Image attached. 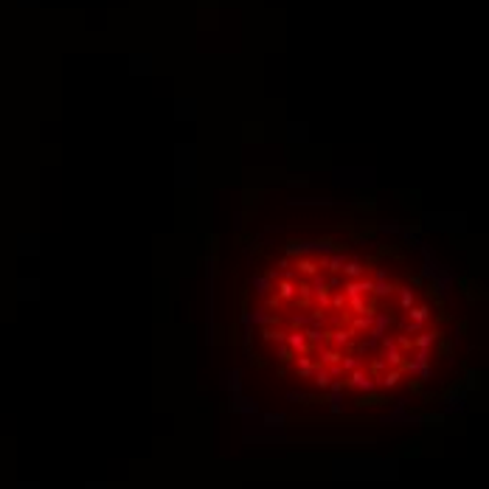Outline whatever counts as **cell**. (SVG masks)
Returning a JSON list of instances; mask_svg holds the SVG:
<instances>
[{
    "label": "cell",
    "mask_w": 489,
    "mask_h": 489,
    "mask_svg": "<svg viewBox=\"0 0 489 489\" xmlns=\"http://www.w3.org/2000/svg\"><path fill=\"white\" fill-rule=\"evenodd\" d=\"M287 343H290V349H296V352H304V349H307V340H304V335H290V338H287Z\"/></svg>",
    "instance_id": "obj_3"
},
{
    "label": "cell",
    "mask_w": 489,
    "mask_h": 489,
    "mask_svg": "<svg viewBox=\"0 0 489 489\" xmlns=\"http://www.w3.org/2000/svg\"><path fill=\"white\" fill-rule=\"evenodd\" d=\"M410 307H413V293L402 290V309H410Z\"/></svg>",
    "instance_id": "obj_7"
},
{
    "label": "cell",
    "mask_w": 489,
    "mask_h": 489,
    "mask_svg": "<svg viewBox=\"0 0 489 489\" xmlns=\"http://www.w3.org/2000/svg\"><path fill=\"white\" fill-rule=\"evenodd\" d=\"M383 402H388V399H385V397H380V394H371V391H368V394H363V397L357 399V405H360V408H365V405H383Z\"/></svg>",
    "instance_id": "obj_1"
},
{
    "label": "cell",
    "mask_w": 489,
    "mask_h": 489,
    "mask_svg": "<svg viewBox=\"0 0 489 489\" xmlns=\"http://www.w3.org/2000/svg\"><path fill=\"white\" fill-rule=\"evenodd\" d=\"M410 318H413V323H419V326H422V320L427 318V309H425V307H416V309H410Z\"/></svg>",
    "instance_id": "obj_5"
},
{
    "label": "cell",
    "mask_w": 489,
    "mask_h": 489,
    "mask_svg": "<svg viewBox=\"0 0 489 489\" xmlns=\"http://www.w3.org/2000/svg\"><path fill=\"white\" fill-rule=\"evenodd\" d=\"M315 383H318V388H329V371L318 368V371H315Z\"/></svg>",
    "instance_id": "obj_4"
},
{
    "label": "cell",
    "mask_w": 489,
    "mask_h": 489,
    "mask_svg": "<svg viewBox=\"0 0 489 489\" xmlns=\"http://www.w3.org/2000/svg\"><path fill=\"white\" fill-rule=\"evenodd\" d=\"M346 273H349V276H357V273H360V264H349V267H346Z\"/></svg>",
    "instance_id": "obj_11"
},
{
    "label": "cell",
    "mask_w": 489,
    "mask_h": 489,
    "mask_svg": "<svg viewBox=\"0 0 489 489\" xmlns=\"http://www.w3.org/2000/svg\"><path fill=\"white\" fill-rule=\"evenodd\" d=\"M298 368H301V374H304V377H309V371H312V363H309L307 357H301V360H298Z\"/></svg>",
    "instance_id": "obj_8"
},
{
    "label": "cell",
    "mask_w": 489,
    "mask_h": 489,
    "mask_svg": "<svg viewBox=\"0 0 489 489\" xmlns=\"http://www.w3.org/2000/svg\"><path fill=\"white\" fill-rule=\"evenodd\" d=\"M320 357H323V363H338V360H340V354L338 352H323Z\"/></svg>",
    "instance_id": "obj_9"
},
{
    "label": "cell",
    "mask_w": 489,
    "mask_h": 489,
    "mask_svg": "<svg viewBox=\"0 0 489 489\" xmlns=\"http://www.w3.org/2000/svg\"><path fill=\"white\" fill-rule=\"evenodd\" d=\"M352 385L363 388V391H371V388H374V383H371V380H368L363 371H354V374H352Z\"/></svg>",
    "instance_id": "obj_2"
},
{
    "label": "cell",
    "mask_w": 489,
    "mask_h": 489,
    "mask_svg": "<svg viewBox=\"0 0 489 489\" xmlns=\"http://www.w3.org/2000/svg\"><path fill=\"white\" fill-rule=\"evenodd\" d=\"M397 383H399V371H388V374L383 377V385L385 388H394Z\"/></svg>",
    "instance_id": "obj_6"
},
{
    "label": "cell",
    "mask_w": 489,
    "mask_h": 489,
    "mask_svg": "<svg viewBox=\"0 0 489 489\" xmlns=\"http://www.w3.org/2000/svg\"><path fill=\"white\" fill-rule=\"evenodd\" d=\"M293 296V287L290 284H281V298H290Z\"/></svg>",
    "instance_id": "obj_10"
}]
</instances>
